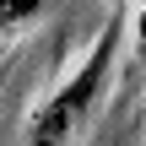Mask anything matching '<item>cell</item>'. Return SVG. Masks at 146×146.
I'll list each match as a JSON object with an SVG mask.
<instances>
[{"instance_id":"obj_1","label":"cell","mask_w":146,"mask_h":146,"mask_svg":"<svg viewBox=\"0 0 146 146\" xmlns=\"http://www.w3.org/2000/svg\"><path fill=\"white\" fill-rule=\"evenodd\" d=\"M119 43H125V22H108V33H98V43L87 49V60L76 65V76L65 87L49 92V103L33 114L27 125V146H76V135L87 130L108 76H114V60H119Z\"/></svg>"},{"instance_id":"obj_2","label":"cell","mask_w":146,"mask_h":146,"mask_svg":"<svg viewBox=\"0 0 146 146\" xmlns=\"http://www.w3.org/2000/svg\"><path fill=\"white\" fill-rule=\"evenodd\" d=\"M38 11H43V0H0V33H16V27H27Z\"/></svg>"}]
</instances>
